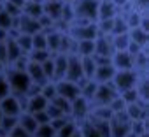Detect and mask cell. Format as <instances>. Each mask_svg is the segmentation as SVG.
<instances>
[{
	"label": "cell",
	"mask_w": 149,
	"mask_h": 137,
	"mask_svg": "<svg viewBox=\"0 0 149 137\" xmlns=\"http://www.w3.org/2000/svg\"><path fill=\"white\" fill-rule=\"evenodd\" d=\"M125 137H139V135H137V134H133V132H128Z\"/></svg>",
	"instance_id": "cell-39"
},
{
	"label": "cell",
	"mask_w": 149,
	"mask_h": 137,
	"mask_svg": "<svg viewBox=\"0 0 149 137\" xmlns=\"http://www.w3.org/2000/svg\"><path fill=\"white\" fill-rule=\"evenodd\" d=\"M81 78H84L83 76V67H81V56L76 55V53L67 55V71H65V78L63 79L77 83Z\"/></svg>",
	"instance_id": "cell-6"
},
{
	"label": "cell",
	"mask_w": 149,
	"mask_h": 137,
	"mask_svg": "<svg viewBox=\"0 0 149 137\" xmlns=\"http://www.w3.org/2000/svg\"><path fill=\"white\" fill-rule=\"evenodd\" d=\"M81 67H83V76L91 79L93 74H95V68H97V63H95L93 56H81Z\"/></svg>",
	"instance_id": "cell-23"
},
{
	"label": "cell",
	"mask_w": 149,
	"mask_h": 137,
	"mask_svg": "<svg viewBox=\"0 0 149 137\" xmlns=\"http://www.w3.org/2000/svg\"><path fill=\"white\" fill-rule=\"evenodd\" d=\"M111 42H112L114 51H123V49H126V48H128V44H130V37H128V34L111 35Z\"/></svg>",
	"instance_id": "cell-25"
},
{
	"label": "cell",
	"mask_w": 149,
	"mask_h": 137,
	"mask_svg": "<svg viewBox=\"0 0 149 137\" xmlns=\"http://www.w3.org/2000/svg\"><path fill=\"white\" fill-rule=\"evenodd\" d=\"M61 9H63V2L61 0H51V2H42V13L51 18L53 21H60L61 18Z\"/></svg>",
	"instance_id": "cell-16"
},
{
	"label": "cell",
	"mask_w": 149,
	"mask_h": 137,
	"mask_svg": "<svg viewBox=\"0 0 149 137\" xmlns=\"http://www.w3.org/2000/svg\"><path fill=\"white\" fill-rule=\"evenodd\" d=\"M25 72L28 74V78H30L32 83H37V85H40V86H42L46 81H49V79L44 76L42 67H40L39 62H32V60H28V62H26V67H25Z\"/></svg>",
	"instance_id": "cell-12"
},
{
	"label": "cell",
	"mask_w": 149,
	"mask_h": 137,
	"mask_svg": "<svg viewBox=\"0 0 149 137\" xmlns=\"http://www.w3.org/2000/svg\"><path fill=\"white\" fill-rule=\"evenodd\" d=\"M0 113H2L4 116H19L23 113L19 99L16 95H13V93L2 97L0 99Z\"/></svg>",
	"instance_id": "cell-7"
},
{
	"label": "cell",
	"mask_w": 149,
	"mask_h": 137,
	"mask_svg": "<svg viewBox=\"0 0 149 137\" xmlns=\"http://www.w3.org/2000/svg\"><path fill=\"white\" fill-rule=\"evenodd\" d=\"M118 95V92L114 90V86L111 83H100L97 85V90L90 100V106L91 107H97V106H109L112 102V99Z\"/></svg>",
	"instance_id": "cell-4"
},
{
	"label": "cell",
	"mask_w": 149,
	"mask_h": 137,
	"mask_svg": "<svg viewBox=\"0 0 149 137\" xmlns=\"http://www.w3.org/2000/svg\"><path fill=\"white\" fill-rule=\"evenodd\" d=\"M111 63L114 65L116 71H123V68H133V56L123 49V51H114L111 55Z\"/></svg>",
	"instance_id": "cell-10"
},
{
	"label": "cell",
	"mask_w": 149,
	"mask_h": 137,
	"mask_svg": "<svg viewBox=\"0 0 149 137\" xmlns=\"http://www.w3.org/2000/svg\"><path fill=\"white\" fill-rule=\"evenodd\" d=\"M14 28L18 30V34H28V35H33L35 32H40V25L35 18H30L26 14H19L16 20H14Z\"/></svg>",
	"instance_id": "cell-8"
},
{
	"label": "cell",
	"mask_w": 149,
	"mask_h": 137,
	"mask_svg": "<svg viewBox=\"0 0 149 137\" xmlns=\"http://www.w3.org/2000/svg\"><path fill=\"white\" fill-rule=\"evenodd\" d=\"M44 2H51V0H44Z\"/></svg>",
	"instance_id": "cell-45"
},
{
	"label": "cell",
	"mask_w": 149,
	"mask_h": 137,
	"mask_svg": "<svg viewBox=\"0 0 149 137\" xmlns=\"http://www.w3.org/2000/svg\"><path fill=\"white\" fill-rule=\"evenodd\" d=\"M21 13L23 14H26V16H30V18H39V16H42L44 13H42V2H32V0H26L25 2V6L21 7Z\"/></svg>",
	"instance_id": "cell-22"
},
{
	"label": "cell",
	"mask_w": 149,
	"mask_h": 137,
	"mask_svg": "<svg viewBox=\"0 0 149 137\" xmlns=\"http://www.w3.org/2000/svg\"><path fill=\"white\" fill-rule=\"evenodd\" d=\"M0 137H7V135H4V134H0Z\"/></svg>",
	"instance_id": "cell-44"
},
{
	"label": "cell",
	"mask_w": 149,
	"mask_h": 137,
	"mask_svg": "<svg viewBox=\"0 0 149 137\" xmlns=\"http://www.w3.org/2000/svg\"><path fill=\"white\" fill-rule=\"evenodd\" d=\"M137 79H139V72L135 68H123V71H116L111 85L114 86V90L118 93L125 92V90H130L137 85Z\"/></svg>",
	"instance_id": "cell-3"
},
{
	"label": "cell",
	"mask_w": 149,
	"mask_h": 137,
	"mask_svg": "<svg viewBox=\"0 0 149 137\" xmlns=\"http://www.w3.org/2000/svg\"><path fill=\"white\" fill-rule=\"evenodd\" d=\"M77 128V121H74L72 118H68L56 132H54V137H70L72 135V132Z\"/></svg>",
	"instance_id": "cell-24"
},
{
	"label": "cell",
	"mask_w": 149,
	"mask_h": 137,
	"mask_svg": "<svg viewBox=\"0 0 149 137\" xmlns=\"http://www.w3.org/2000/svg\"><path fill=\"white\" fill-rule=\"evenodd\" d=\"M30 114L35 118L37 125H42V123H49V116H47L46 109H44V111H37V113H30Z\"/></svg>",
	"instance_id": "cell-35"
},
{
	"label": "cell",
	"mask_w": 149,
	"mask_h": 137,
	"mask_svg": "<svg viewBox=\"0 0 149 137\" xmlns=\"http://www.w3.org/2000/svg\"><path fill=\"white\" fill-rule=\"evenodd\" d=\"M32 2H44V0H32Z\"/></svg>",
	"instance_id": "cell-43"
},
{
	"label": "cell",
	"mask_w": 149,
	"mask_h": 137,
	"mask_svg": "<svg viewBox=\"0 0 149 137\" xmlns=\"http://www.w3.org/2000/svg\"><path fill=\"white\" fill-rule=\"evenodd\" d=\"M54 85H56V95L65 97L67 100H74L76 97L81 95V90H79L77 83H74V81L60 79V81H54Z\"/></svg>",
	"instance_id": "cell-9"
},
{
	"label": "cell",
	"mask_w": 149,
	"mask_h": 137,
	"mask_svg": "<svg viewBox=\"0 0 149 137\" xmlns=\"http://www.w3.org/2000/svg\"><path fill=\"white\" fill-rule=\"evenodd\" d=\"M74 53L79 56H93L95 53V39H83V41H76V49Z\"/></svg>",
	"instance_id": "cell-20"
},
{
	"label": "cell",
	"mask_w": 149,
	"mask_h": 137,
	"mask_svg": "<svg viewBox=\"0 0 149 137\" xmlns=\"http://www.w3.org/2000/svg\"><path fill=\"white\" fill-rule=\"evenodd\" d=\"M0 4H2V2H0Z\"/></svg>",
	"instance_id": "cell-47"
},
{
	"label": "cell",
	"mask_w": 149,
	"mask_h": 137,
	"mask_svg": "<svg viewBox=\"0 0 149 137\" xmlns=\"http://www.w3.org/2000/svg\"><path fill=\"white\" fill-rule=\"evenodd\" d=\"M26 56H28V60H32V62H39V63H42L44 60H47V58L51 56V53H49L47 49H32Z\"/></svg>",
	"instance_id": "cell-30"
},
{
	"label": "cell",
	"mask_w": 149,
	"mask_h": 137,
	"mask_svg": "<svg viewBox=\"0 0 149 137\" xmlns=\"http://www.w3.org/2000/svg\"><path fill=\"white\" fill-rule=\"evenodd\" d=\"M40 93H42L47 100H51L53 97H56V85H54V81H46V83L40 86Z\"/></svg>",
	"instance_id": "cell-33"
},
{
	"label": "cell",
	"mask_w": 149,
	"mask_h": 137,
	"mask_svg": "<svg viewBox=\"0 0 149 137\" xmlns=\"http://www.w3.org/2000/svg\"><path fill=\"white\" fill-rule=\"evenodd\" d=\"M4 68H6V65H4L2 62H0V72H4Z\"/></svg>",
	"instance_id": "cell-40"
},
{
	"label": "cell",
	"mask_w": 149,
	"mask_h": 137,
	"mask_svg": "<svg viewBox=\"0 0 149 137\" xmlns=\"http://www.w3.org/2000/svg\"><path fill=\"white\" fill-rule=\"evenodd\" d=\"M130 2L133 4L132 7L140 11V13H147V6H149V0H130Z\"/></svg>",
	"instance_id": "cell-36"
},
{
	"label": "cell",
	"mask_w": 149,
	"mask_h": 137,
	"mask_svg": "<svg viewBox=\"0 0 149 137\" xmlns=\"http://www.w3.org/2000/svg\"><path fill=\"white\" fill-rule=\"evenodd\" d=\"M65 71H67V55L65 53H54L53 55V81L63 79Z\"/></svg>",
	"instance_id": "cell-14"
},
{
	"label": "cell",
	"mask_w": 149,
	"mask_h": 137,
	"mask_svg": "<svg viewBox=\"0 0 149 137\" xmlns=\"http://www.w3.org/2000/svg\"><path fill=\"white\" fill-rule=\"evenodd\" d=\"M114 53L112 42H111V35H104L98 34L95 37V53L93 55H100V56H111Z\"/></svg>",
	"instance_id": "cell-13"
},
{
	"label": "cell",
	"mask_w": 149,
	"mask_h": 137,
	"mask_svg": "<svg viewBox=\"0 0 149 137\" xmlns=\"http://www.w3.org/2000/svg\"><path fill=\"white\" fill-rule=\"evenodd\" d=\"M46 34V48L51 55L54 53H60V42H61V34L60 30H49V32H44Z\"/></svg>",
	"instance_id": "cell-18"
},
{
	"label": "cell",
	"mask_w": 149,
	"mask_h": 137,
	"mask_svg": "<svg viewBox=\"0 0 149 137\" xmlns=\"http://www.w3.org/2000/svg\"><path fill=\"white\" fill-rule=\"evenodd\" d=\"M4 76H6V81L9 85V92L13 95H25L28 86H30V78L25 71H19V68H14V67H7L4 68Z\"/></svg>",
	"instance_id": "cell-1"
},
{
	"label": "cell",
	"mask_w": 149,
	"mask_h": 137,
	"mask_svg": "<svg viewBox=\"0 0 149 137\" xmlns=\"http://www.w3.org/2000/svg\"><path fill=\"white\" fill-rule=\"evenodd\" d=\"M18 125L25 130V132H28L30 135L35 132V128H37V121H35V118L30 114V113H26V111H23L19 116H18Z\"/></svg>",
	"instance_id": "cell-21"
},
{
	"label": "cell",
	"mask_w": 149,
	"mask_h": 137,
	"mask_svg": "<svg viewBox=\"0 0 149 137\" xmlns=\"http://www.w3.org/2000/svg\"><path fill=\"white\" fill-rule=\"evenodd\" d=\"M40 67H42L44 76H46L49 81H53V55H51L47 60H44V62L40 63Z\"/></svg>",
	"instance_id": "cell-34"
},
{
	"label": "cell",
	"mask_w": 149,
	"mask_h": 137,
	"mask_svg": "<svg viewBox=\"0 0 149 137\" xmlns=\"http://www.w3.org/2000/svg\"><path fill=\"white\" fill-rule=\"evenodd\" d=\"M100 0H74V21H97Z\"/></svg>",
	"instance_id": "cell-2"
},
{
	"label": "cell",
	"mask_w": 149,
	"mask_h": 137,
	"mask_svg": "<svg viewBox=\"0 0 149 137\" xmlns=\"http://www.w3.org/2000/svg\"><path fill=\"white\" fill-rule=\"evenodd\" d=\"M0 120H2V113H0Z\"/></svg>",
	"instance_id": "cell-46"
},
{
	"label": "cell",
	"mask_w": 149,
	"mask_h": 137,
	"mask_svg": "<svg viewBox=\"0 0 149 137\" xmlns=\"http://www.w3.org/2000/svg\"><path fill=\"white\" fill-rule=\"evenodd\" d=\"M118 16V9L111 0H100L98 2V16L97 20H112Z\"/></svg>",
	"instance_id": "cell-19"
},
{
	"label": "cell",
	"mask_w": 149,
	"mask_h": 137,
	"mask_svg": "<svg viewBox=\"0 0 149 137\" xmlns=\"http://www.w3.org/2000/svg\"><path fill=\"white\" fill-rule=\"evenodd\" d=\"M51 104H54L63 114H67V116H70V100H67L65 97H60V95H56V97H53L51 100H49Z\"/></svg>",
	"instance_id": "cell-28"
},
{
	"label": "cell",
	"mask_w": 149,
	"mask_h": 137,
	"mask_svg": "<svg viewBox=\"0 0 149 137\" xmlns=\"http://www.w3.org/2000/svg\"><path fill=\"white\" fill-rule=\"evenodd\" d=\"M7 137H32V135H30L28 132H25L19 125H16V127H14V128L7 134Z\"/></svg>",
	"instance_id": "cell-38"
},
{
	"label": "cell",
	"mask_w": 149,
	"mask_h": 137,
	"mask_svg": "<svg viewBox=\"0 0 149 137\" xmlns=\"http://www.w3.org/2000/svg\"><path fill=\"white\" fill-rule=\"evenodd\" d=\"M90 109H91L90 100L84 99L83 95H79L74 100H70V118L74 121H77V123L83 121V120H86L90 116Z\"/></svg>",
	"instance_id": "cell-5"
},
{
	"label": "cell",
	"mask_w": 149,
	"mask_h": 137,
	"mask_svg": "<svg viewBox=\"0 0 149 137\" xmlns=\"http://www.w3.org/2000/svg\"><path fill=\"white\" fill-rule=\"evenodd\" d=\"M32 137H54V128H53L49 123L37 125V128H35V132L32 134Z\"/></svg>",
	"instance_id": "cell-29"
},
{
	"label": "cell",
	"mask_w": 149,
	"mask_h": 137,
	"mask_svg": "<svg viewBox=\"0 0 149 137\" xmlns=\"http://www.w3.org/2000/svg\"><path fill=\"white\" fill-rule=\"evenodd\" d=\"M139 137H149V134H147V132H144V134H140Z\"/></svg>",
	"instance_id": "cell-41"
},
{
	"label": "cell",
	"mask_w": 149,
	"mask_h": 137,
	"mask_svg": "<svg viewBox=\"0 0 149 137\" xmlns=\"http://www.w3.org/2000/svg\"><path fill=\"white\" fill-rule=\"evenodd\" d=\"M14 41H16V44L19 46V49L25 55H28L32 51V35H28V34H18L14 37Z\"/></svg>",
	"instance_id": "cell-27"
},
{
	"label": "cell",
	"mask_w": 149,
	"mask_h": 137,
	"mask_svg": "<svg viewBox=\"0 0 149 137\" xmlns=\"http://www.w3.org/2000/svg\"><path fill=\"white\" fill-rule=\"evenodd\" d=\"M16 125H18V116H4L2 114V120H0V134L7 135Z\"/></svg>",
	"instance_id": "cell-26"
},
{
	"label": "cell",
	"mask_w": 149,
	"mask_h": 137,
	"mask_svg": "<svg viewBox=\"0 0 149 137\" xmlns=\"http://www.w3.org/2000/svg\"><path fill=\"white\" fill-rule=\"evenodd\" d=\"M47 99L39 92L35 95H30L26 97V104H25V111L26 113H37V111H44L46 106H47Z\"/></svg>",
	"instance_id": "cell-15"
},
{
	"label": "cell",
	"mask_w": 149,
	"mask_h": 137,
	"mask_svg": "<svg viewBox=\"0 0 149 137\" xmlns=\"http://www.w3.org/2000/svg\"><path fill=\"white\" fill-rule=\"evenodd\" d=\"M114 74H116V68H114V65L112 63H104V65H97V68H95V74H93V81L95 83H111L112 81V78H114Z\"/></svg>",
	"instance_id": "cell-11"
},
{
	"label": "cell",
	"mask_w": 149,
	"mask_h": 137,
	"mask_svg": "<svg viewBox=\"0 0 149 137\" xmlns=\"http://www.w3.org/2000/svg\"><path fill=\"white\" fill-rule=\"evenodd\" d=\"M9 93L11 92H9V85L6 81V76H4V72H0V99L6 97V95H9Z\"/></svg>",
	"instance_id": "cell-37"
},
{
	"label": "cell",
	"mask_w": 149,
	"mask_h": 137,
	"mask_svg": "<svg viewBox=\"0 0 149 137\" xmlns=\"http://www.w3.org/2000/svg\"><path fill=\"white\" fill-rule=\"evenodd\" d=\"M61 2H67V4H72V2H74V0H61Z\"/></svg>",
	"instance_id": "cell-42"
},
{
	"label": "cell",
	"mask_w": 149,
	"mask_h": 137,
	"mask_svg": "<svg viewBox=\"0 0 149 137\" xmlns=\"http://www.w3.org/2000/svg\"><path fill=\"white\" fill-rule=\"evenodd\" d=\"M14 20H16V18H13L11 14H7L2 7H0V28H2V30H11V28H14Z\"/></svg>",
	"instance_id": "cell-31"
},
{
	"label": "cell",
	"mask_w": 149,
	"mask_h": 137,
	"mask_svg": "<svg viewBox=\"0 0 149 137\" xmlns=\"http://www.w3.org/2000/svg\"><path fill=\"white\" fill-rule=\"evenodd\" d=\"M128 37L132 42H135L137 46H140L142 49H147V41H149V32L140 28V27H133L128 30Z\"/></svg>",
	"instance_id": "cell-17"
},
{
	"label": "cell",
	"mask_w": 149,
	"mask_h": 137,
	"mask_svg": "<svg viewBox=\"0 0 149 137\" xmlns=\"http://www.w3.org/2000/svg\"><path fill=\"white\" fill-rule=\"evenodd\" d=\"M32 49H47L46 48V34L42 30L35 32L32 35Z\"/></svg>",
	"instance_id": "cell-32"
}]
</instances>
